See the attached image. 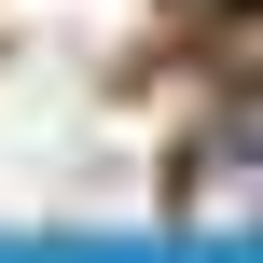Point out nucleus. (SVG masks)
I'll list each match as a JSON object with an SVG mask.
<instances>
[{
  "label": "nucleus",
  "instance_id": "1",
  "mask_svg": "<svg viewBox=\"0 0 263 263\" xmlns=\"http://www.w3.org/2000/svg\"><path fill=\"white\" fill-rule=\"evenodd\" d=\"M194 222H263V125H236L222 153H194Z\"/></svg>",
  "mask_w": 263,
  "mask_h": 263
},
{
  "label": "nucleus",
  "instance_id": "2",
  "mask_svg": "<svg viewBox=\"0 0 263 263\" xmlns=\"http://www.w3.org/2000/svg\"><path fill=\"white\" fill-rule=\"evenodd\" d=\"M208 14H236V0H208Z\"/></svg>",
  "mask_w": 263,
  "mask_h": 263
}]
</instances>
